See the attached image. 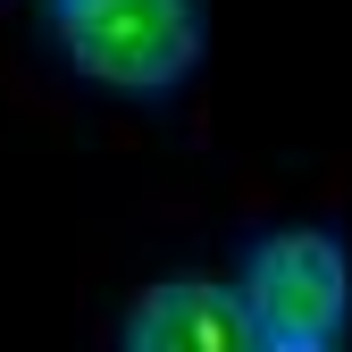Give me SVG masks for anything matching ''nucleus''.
<instances>
[{
    "label": "nucleus",
    "instance_id": "nucleus-1",
    "mask_svg": "<svg viewBox=\"0 0 352 352\" xmlns=\"http://www.w3.org/2000/svg\"><path fill=\"white\" fill-rule=\"evenodd\" d=\"M260 352H336L352 327V243L327 227H277L227 277Z\"/></svg>",
    "mask_w": 352,
    "mask_h": 352
},
{
    "label": "nucleus",
    "instance_id": "nucleus-2",
    "mask_svg": "<svg viewBox=\"0 0 352 352\" xmlns=\"http://www.w3.org/2000/svg\"><path fill=\"white\" fill-rule=\"evenodd\" d=\"M51 42L101 93L168 101L201 67V0H51Z\"/></svg>",
    "mask_w": 352,
    "mask_h": 352
},
{
    "label": "nucleus",
    "instance_id": "nucleus-3",
    "mask_svg": "<svg viewBox=\"0 0 352 352\" xmlns=\"http://www.w3.org/2000/svg\"><path fill=\"white\" fill-rule=\"evenodd\" d=\"M118 352H260V344H252V319H243V302H235L227 277L168 269V277H151L126 302Z\"/></svg>",
    "mask_w": 352,
    "mask_h": 352
}]
</instances>
